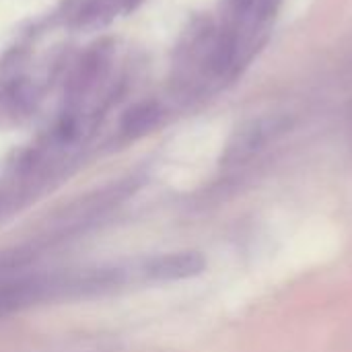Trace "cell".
Segmentation results:
<instances>
[{
  "mask_svg": "<svg viewBox=\"0 0 352 352\" xmlns=\"http://www.w3.org/2000/svg\"><path fill=\"white\" fill-rule=\"evenodd\" d=\"M239 2H241V4H248V2H250V0H239Z\"/></svg>",
  "mask_w": 352,
  "mask_h": 352,
  "instance_id": "3",
  "label": "cell"
},
{
  "mask_svg": "<svg viewBox=\"0 0 352 352\" xmlns=\"http://www.w3.org/2000/svg\"><path fill=\"white\" fill-rule=\"evenodd\" d=\"M206 260L198 252H177L157 256L146 264V274L155 280H182L202 274Z\"/></svg>",
  "mask_w": 352,
  "mask_h": 352,
  "instance_id": "1",
  "label": "cell"
},
{
  "mask_svg": "<svg viewBox=\"0 0 352 352\" xmlns=\"http://www.w3.org/2000/svg\"><path fill=\"white\" fill-rule=\"evenodd\" d=\"M29 299V287L25 285H8L0 287V318L16 309L21 303Z\"/></svg>",
  "mask_w": 352,
  "mask_h": 352,
  "instance_id": "2",
  "label": "cell"
}]
</instances>
